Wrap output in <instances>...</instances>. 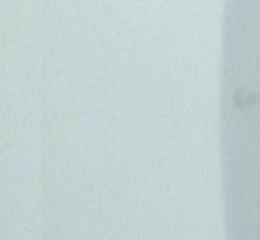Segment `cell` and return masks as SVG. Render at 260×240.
<instances>
[{
    "label": "cell",
    "mask_w": 260,
    "mask_h": 240,
    "mask_svg": "<svg viewBox=\"0 0 260 240\" xmlns=\"http://www.w3.org/2000/svg\"><path fill=\"white\" fill-rule=\"evenodd\" d=\"M257 100H260V92L252 87H238L235 95H232V104L238 109H252V106H257Z\"/></svg>",
    "instance_id": "cell-1"
}]
</instances>
